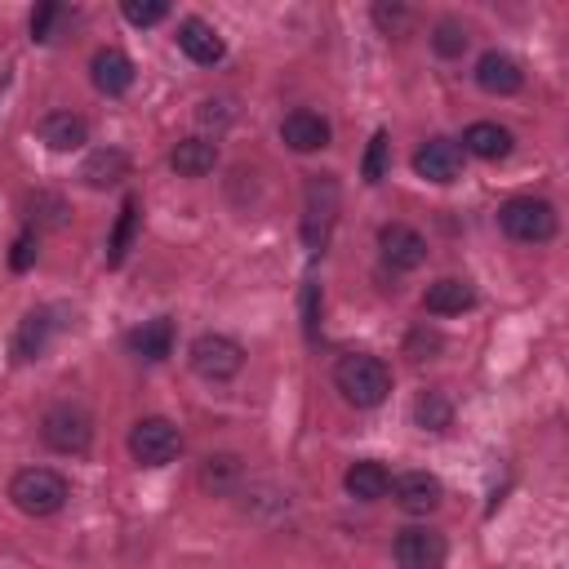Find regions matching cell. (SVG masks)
<instances>
[{
  "label": "cell",
  "instance_id": "obj_27",
  "mask_svg": "<svg viewBox=\"0 0 569 569\" xmlns=\"http://www.w3.org/2000/svg\"><path fill=\"white\" fill-rule=\"evenodd\" d=\"M387 151H391L387 129H373V138H369V147H365V160H360V178H365L369 187L387 178Z\"/></svg>",
  "mask_w": 569,
  "mask_h": 569
},
{
  "label": "cell",
  "instance_id": "obj_19",
  "mask_svg": "<svg viewBox=\"0 0 569 569\" xmlns=\"http://www.w3.org/2000/svg\"><path fill=\"white\" fill-rule=\"evenodd\" d=\"M511 147H516V138H511V129H502L498 120H476V124H467V133H462V151H471V156H480V160H507Z\"/></svg>",
  "mask_w": 569,
  "mask_h": 569
},
{
  "label": "cell",
  "instance_id": "obj_10",
  "mask_svg": "<svg viewBox=\"0 0 569 569\" xmlns=\"http://www.w3.org/2000/svg\"><path fill=\"white\" fill-rule=\"evenodd\" d=\"M413 173L427 178V182H436V187H449L462 173V147L453 138H427L413 151Z\"/></svg>",
  "mask_w": 569,
  "mask_h": 569
},
{
  "label": "cell",
  "instance_id": "obj_9",
  "mask_svg": "<svg viewBox=\"0 0 569 569\" xmlns=\"http://www.w3.org/2000/svg\"><path fill=\"white\" fill-rule=\"evenodd\" d=\"M378 249H382V262L391 271H418L427 262V240L409 222H387L378 231Z\"/></svg>",
  "mask_w": 569,
  "mask_h": 569
},
{
  "label": "cell",
  "instance_id": "obj_4",
  "mask_svg": "<svg viewBox=\"0 0 569 569\" xmlns=\"http://www.w3.org/2000/svg\"><path fill=\"white\" fill-rule=\"evenodd\" d=\"M498 227L516 240V244H547L556 236V209L538 196H511L498 204Z\"/></svg>",
  "mask_w": 569,
  "mask_h": 569
},
{
  "label": "cell",
  "instance_id": "obj_13",
  "mask_svg": "<svg viewBox=\"0 0 569 569\" xmlns=\"http://www.w3.org/2000/svg\"><path fill=\"white\" fill-rule=\"evenodd\" d=\"M178 49L196 62V67H218L222 58H227V40L213 31V22H204V18H182L178 22Z\"/></svg>",
  "mask_w": 569,
  "mask_h": 569
},
{
  "label": "cell",
  "instance_id": "obj_22",
  "mask_svg": "<svg viewBox=\"0 0 569 569\" xmlns=\"http://www.w3.org/2000/svg\"><path fill=\"white\" fill-rule=\"evenodd\" d=\"M471 302H476V289H471V280H458V276H445V280L427 284V293H422V307L431 316H462Z\"/></svg>",
  "mask_w": 569,
  "mask_h": 569
},
{
  "label": "cell",
  "instance_id": "obj_23",
  "mask_svg": "<svg viewBox=\"0 0 569 569\" xmlns=\"http://www.w3.org/2000/svg\"><path fill=\"white\" fill-rule=\"evenodd\" d=\"M124 173H129V156H124L120 147H102V151H93V156L80 164V178H84L89 187H116Z\"/></svg>",
  "mask_w": 569,
  "mask_h": 569
},
{
  "label": "cell",
  "instance_id": "obj_29",
  "mask_svg": "<svg viewBox=\"0 0 569 569\" xmlns=\"http://www.w3.org/2000/svg\"><path fill=\"white\" fill-rule=\"evenodd\" d=\"M67 18H71L67 4H36V13H31V40L36 44H49Z\"/></svg>",
  "mask_w": 569,
  "mask_h": 569
},
{
  "label": "cell",
  "instance_id": "obj_30",
  "mask_svg": "<svg viewBox=\"0 0 569 569\" xmlns=\"http://www.w3.org/2000/svg\"><path fill=\"white\" fill-rule=\"evenodd\" d=\"M120 13H124L129 27H156V22L169 18V4L164 0H124Z\"/></svg>",
  "mask_w": 569,
  "mask_h": 569
},
{
  "label": "cell",
  "instance_id": "obj_32",
  "mask_svg": "<svg viewBox=\"0 0 569 569\" xmlns=\"http://www.w3.org/2000/svg\"><path fill=\"white\" fill-rule=\"evenodd\" d=\"M302 329H307L311 342L320 338V284L316 280L302 284Z\"/></svg>",
  "mask_w": 569,
  "mask_h": 569
},
{
  "label": "cell",
  "instance_id": "obj_17",
  "mask_svg": "<svg viewBox=\"0 0 569 569\" xmlns=\"http://www.w3.org/2000/svg\"><path fill=\"white\" fill-rule=\"evenodd\" d=\"M36 133L49 151H80L89 142V120L76 111H49V116H40Z\"/></svg>",
  "mask_w": 569,
  "mask_h": 569
},
{
  "label": "cell",
  "instance_id": "obj_18",
  "mask_svg": "<svg viewBox=\"0 0 569 569\" xmlns=\"http://www.w3.org/2000/svg\"><path fill=\"white\" fill-rule=\"evenodd\" d=\"M124 347L138 356V360H164V356H173V320L169 316H156V320H142L138 329H129V338H124Z\"/></svg>",
  "mask_w": 569,
  "mask_h": 569
},
{
  "label": "cell",
  "instance_id": "obj_8",
  "mask_svg": "<svg viewBox=\"0 0 569 569\" xmlns=\"http://www.w3.org/2000/svg\"><path fill=\"white\" fill-rule=\"evenodd\" d=\"M391 556H396L400 569H440L445 556H449V542H445V533L431 529V525H409V529L396 533Z\"/></svg>",
  "mask_w": 569,
  "mask_h": 569
},
{
  "label": "cell",
  "instance_id": "obj_24",
  "mask_svg": "<svg viewBox=\"0 0 569 569\" xmlns=\"http://www.w3.org/2000/svg\"><path fill=\"white\" fill-rule=\"evenodd\" d=\"M413 422H418L422 431H445V427L453 422V400H449L440 387L422 391V396L413 400Z\"/></svg>",
  "mask_w": 569,
  "mask_h": 569
},
{
  "label": "cell",
  "instance_id": "obj_3",
  "mask_svg": "<svg viewBox=\"0 0 569 569\" xmlns=\"http://www.w3.org/2000/svg\"><path fill=\"white\" fill-rule=\"evenodd\" d=\"M307 204H302V244L307 253H325L329 249V231L338 218V178L333 173H307Z\"/></svg>",
  "mask_w": 569,
  "mask_h": 569
},
{
  "label": "cell",
  "instance_id": "obj_14",
  "mask_svg": "<svg viewBox=\"0 0 569 569\" xmlns=\"http://www.w3.org/2000/svg\"><path fill=\"white\" fill-rule=\"evenodd\" d=\"M280 138H284V147L289 151H320V147H329V138H333V129H329V120L320 116V111H311V107H298V111H289L284 120H280Z\"/></svg>",
  "mask_w": 569,
  "mask_h": 569
},
{
  "label": "cell",
  "instance_id": "obj_15",
  "mask_svg": "<svg viewBox=\"0 0 569 569\" xmlns=\"http://www.w3.org/2000/svg\"><path fill=\"white\" fill-rule=\"evenodd\" d=\"M476 84H480L485 93H493V98H511V93H520L525 71H520V62H516L511 53L489 49V53H480V62H476Z\"/></svg>",
  "mask_w": 569,
  "mask_h": 569
},
{
  "label": "cell",
  "instance_id": "obj_12",
  "mask_svg": "<svg viewBox=\"0 0 569 569\" xmlns=\"http://www.w3.org/2000/svg\"><path fill=\"white\" fill-rule=\"evenodd\" d=\"M387 493L396 498V507H400V511H409V516H427V511H436V507H440L445 485H440L431 471H405V476H396V480H391V489H387Z\"/></svg>",
  "mask_w": 569,
  "mask_h": 569
},
{
  "label": "cell",
  "instance_id": "obj_33",
  "mask_svg": "<svg viewBox=\"0 0 569 569\" xmlns=\"http://www.w3.org/2000/svg\"><path fill=\"white\" fill-rule=\"evenodd\" d=\"M436 351H440V333L436 329H413L409 342H405V356L409 360H431Z\"/></svg>",
  "mask_w": 569,
  "mask_h": 569
},
{
  "label": "cell",
  "instance_id": "obj_34",
  "mask_svg": "<svg viewBox=\"0 0 569 569\" xmlns=\"http://www.w3.org/2000/svg\"><path fill=\"white\" fill-rule=\"evenodd\" d=\"M36 262V231H22L18 240H13V253H9V267L13 271H27Z\"/></svg>",
  "mask_w": 569,
  "mask_h": 569
},
{
  "label": "cell",
  "instance_id": "obj_16",
  "mask_svg": "<svg viewBox=\"0 0 569 569\" xmlns=\"http://www.w3.org/2000/svg\"><path fill=\"white\" fill-rule=\"evenodd\" d=\"M89 80H93V89L107 93V98L129 93V89H133V62H129V53H124V49H111V44L98 49L93 62H89Z\"/></svg>",
  "mask_w": 569,
  "mask_h": 569
},
{
  "label": "cell",
  "instance_id": "obj_5",
  "mask_svg": "<svg viewBox=\"0 0 569 569\" xmlns=\"http://www.w3.org/2000/svg\"><path fill=\"white\" fill-rule=\"evenodd\" d=\"M129 453L138 467H169L182 453V431L169 418H138L129 431Z\"/></svg>",
  "mask_w": 569,
  "mask_h": 569
},
{
  "label": "cell",
  "instance_id": "obj_1",
  "mask_svg": "<svg viewBox=\"0 0 569 569\" xmlns=\"http://www.w3.org/2000/svg\"><path fill=\"white\" fill-rule=\"evenodd\" d=\"M333 387L342 391L347 405L356 409H378L391 396V369L387 360L369 356V351H347L333 365Z\"/></svg>",
  "mask_w": 569,
  "mask_h": 569
},
{
  "label": "cell",
  "instance_id": "obj_2",
  "mask_svg": "<svg viewBox=\"0 0 569 569\" xmlns=\"http://www.w3.org/2000/svg\"><path fill=\"white\" fill-rule=\"evenodd\" d=\"M9 498H13V507H18L22 516L44 520V516H58V511L67 507L71 485H67V476L53 471V467H22V471L9 480Z\"/></svg>",
  "mask_w": 569,
  "mask_h": 569
},
{
  "label": "cell",
  "instance_id": "obj_20",
  "mask_svg": "<svg viewBox=\"0 0 569 569\" xmlns=\"http://www.w3.org/2000/svg\"><path fill=\"white\" fill-rule=\"evenodd\" d=\"M342 485H347V493H351L356 502H378V498H387V489H391V471H387L378 458H360V462L347 467Z\"/></svg>",
  "mask_w": 569,
  "mask_h": 569
},
{
  "label": "cell",
  "instance_id": "obj_31",
  "mask_svg": "<svg viewBox=\"0 0 569 569\" xmlns=\"http://www.w3.org/2000/svg\"><path fill=\"white\" fill-rule=\"evenodd\" d=\"M409 18H413V13H409L405 4H387V0L373 4V22H378L387 36H400V31L409 27Z\"/></svg>",
  "mask_w": 569,
  "mask_h": 569
},
{
  "label": "cell",
  "instance_id": "obj_28",
  "mask_svg": "<svg viewBox=\"0 0 569 569\" xmlns=\"http://www.w3.org/2000/svg\"><path fill=\"white\" fill-rule=\"evenodd\" d=\"M240 471H244V467H240V458H236V453H213V458H204L200 485H204V489H218V493H222V489H227L231 480H240Z\"/></svg>",
  "mask_w": 569,
  "mask_h": 569
},
{
  "label": "cell",
  "instance_id": "obj_21",
  "mask_svg": "<svg viewBox=\"0 0 569 569\" xmlns=\"http://www.w3.org/2000/svg\"><path fill=\"white\" fill-rule=\"evenodd\" d=\"M169 164H173L178 178H204L218 164V142H209V138H182V142H173Z\"/></svg>",
  "mask_w": 569,
  "mask_h": 569
},
{
  "label": "cell",
  "instance_id": "obj_25",
  "mask_svg": "<svg viewBox=\"0 0 569 569\" xmlns=\"http://www.w3.org/2000/svg\"><path fill=\"white\" fill-rule=\"evenodd\" d=\"M133 227H138V200L129 196V200L120 204L116 231H111V240H107V267H120V262H124V253H129V244H133Z\"/></svg>",
  "mask_w": 569,
  "mask_h": 569
},
{
  "label": "cell",
  "instance_id": "obj_26",
  "mask_svg": "<svg viewBox=\"0 0 569 569\" xmlns=\"http://www.w3.org/2000/svg\"><path fill=\"white\" fill-rule=\"evenodd\" d=\"M467 27L462 22H453V18H440L436 27H431V49L440 53V58H462L467 53Z\"/></svg>",
  "mask_w": 569,
  "mask_h": 569
},
{
  "label": "cell",
  "instance_id": "obj_7",
  "mask_svg": "<svg viewBox=\"0 0 569 569\" xmlns=\"http://www.w3.org/2000/svg\"><path fill=\"white\" fill-rule=\"evenodd\" d=\"M191 369L200 378H209V382H227V378H236L244 369V347L236 338H227V333H200L191 342Z\"/></svg>",
  "mask_w": 569,
  "mask_h": 569
},
{
  "label": "cell",
  "instance_id": "obj_6",
  "mask_svg": "<svg viewBox=\"0 0 569 569\" xmlns=\"http://www.w3.org/2000/svg\"><path fill=\"white\" fill-rule=\"evenodd\" d=\"M40 440L53 453H84L93 445V418L80 405H53L40 418Z\"/></svg>",
  "mask_w": 569,
  "mask_h": 569
},
{
  "label": "cell",
  "instance_id": "obj_11",
  "mask_svg": "<svg viewBox=\"0 0 569 569\" xmlns=\"http://www.w3.org/2000/svg\"><path fill=\"white\" fill-rule=\"evenodd\" d=\"M53 316H58L53 307H36V311H27V316L18 320V329H13V360H18V365L40 360V356L49 351V342H53V333H58V320H53Z\"/></svg>",
  "mask_w": 569,
  "mask_h": 569
}]
</instances>
